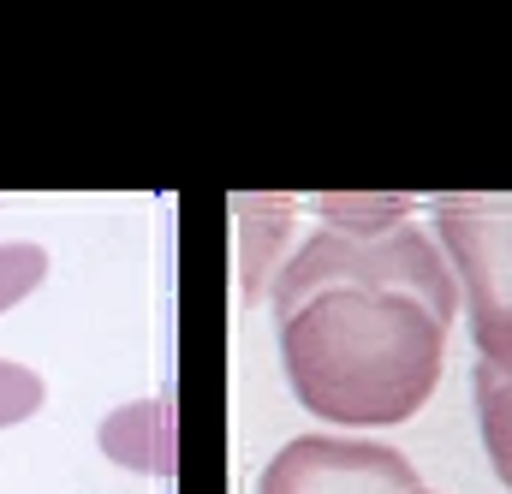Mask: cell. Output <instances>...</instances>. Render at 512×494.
Here are the masks:
<instances>
[{"instance_id":"1","label":"cell","mask_w":512,"mask_h":494,"mask_svg":"<svg viewBox=\"0 0 512 494\" xmlns=\"http://www.w3.org/2000/svg\"><path fill=\"white\" fill-rule=\"evenodd\" d=\"M292 399L340 429H393L417 417L447 364V322L376 286H322L280 322Z\"/></svg>"},{"instance_id":"2","label":"cell","mask_w":512,"mask_h":494,"mask_svg":"<svg viewBox=\"0 0 512 494\" xmlns=\"http://www.w3.org/2000/svg\"><path fill=\"white\" fill-rule=\"evenodd\" d=\"M322 286H376V292H405L417 304H429L441 322L459 316V280L447 268V250L435 233H423L417 221L393 227V233H340V227H316L310 239H298L292 262L280 268L268 304L274 322L286 310H298L310 292Z\"/></svg>"},{"instance_id":"3","label":"cell","mask_w":512,"mask_h":494,"mask_svg":"<svg viewBox=\"0 0 512 494\" xmlns=\"http://www.w3.org/2000/svg\"><path fill=\"white\" fill-rule=\"evenodd\" d=\"M435 239L471 310L477 364L512 370V197H441Z\"/></svg>"},{"instance_id":"4","label":"cell","mask_w":512,"mask_h":494,"mask_svg":"<svg viewBox=\"0 0 512 494\" xmlns=\"http://www.w3.org/2000/svg\"><path fill=\"white\" fill-rule=\"evenodd\" d=\"M411 489H417V465L399 447L358 441V435H298L256 477V494H411Z\"/></svg>"},{"instance_id":"5","label":"cell","mask_w":512,"mask_h":494,"mask_svg":"<svg viewBox=\"0 0 512 494\" xmlns=\"http://www.w3.org/2000/svg\"><path fill=\"white\" fill-rule=\"evenodd\" d=\"M298 215L304 203L256 191V197H233V262H239V298L256 304L274 292L280 268L298 250Z\"/></svg>"},{"instance_id":"6","label":"cell","mask_w":512,"mask_h":494,"mask_svg":"<svg viewBox=\"0 0 512 494\" xmlns=\"http://www.w3.org/2000/svg\"><path fill=\"white\" fill-rule=\"evenodd\" d=\"M96 447L114 459V465H126L137 477H173L179 471V447H173V399L161 393V399H131L120 411H108L102 423H96Z\"/></svg>"},{"instance_id":"7","label":"cell","mask_w":512,"mask_h":494,"mask_svg":"<svg viewBox=\"0 0 512 494\" xmlns=\"http://www.w3.org/2000/svg\"><path fill=\"white\" fill-rule=\"evenodd\" d=\"M471 393H477V429H483V453L501 477V489L512 494V370L495 364H477L471 375Z\"/></svg>"},{"instance_id":"8","label":"cell","mask_w":512,"mask_h":494,"mask_svg":"<svg viewBox=\"0 0 512 494\" xmlns=\"http://www.w3.org/2000/svg\"><path fill=\"white\" fill-rule=\"evenodd\" d=\"M310 209L322 227H340V233H393V227L417 221L411 197H358V191H328Z\"/></svg>"},{"instance_id":"9","label":"cell","mask_w":512,"mask_h":494,"mask_svg":"<svg viewBox=\"0 0 512 494\" xmlns=\"http://www.w3.org/2000/svg\"><path fill=\"white\" fill-rule=\"evenodd\" d=\"M42 280H48V250L30 245V239H6L0 245V316L18 310Z\"/></svg>"},{"instance_id":"10","label":"cell","mask_w":512,"mask_h":494,"mask_svg":"<svg viewBox=\"0 0 512 494\" xmlns=\"http://www.w3.org/2000/svg\"><path fill=\"white\" fill-rule=\"evenodd\" d=\"M42 393H48V387H42V375L30 370V364L0 358V429L36 417V411H42Z\"/></svg>"},{"instance_id":"11","label":"cell","mask_w":512,"mask_h":494,"mask_svg":"<svg viewBox=\"0 0 512 494\" xmlns=\"http://www.w3.org/2000/svg\"><path fill=\"white\" fill-rule=\"evenodd\" d=\"M411 494H435V489H411Z\"/></svg>"}]
</instances>
